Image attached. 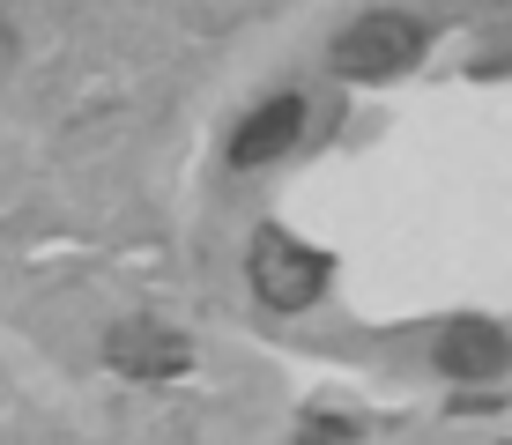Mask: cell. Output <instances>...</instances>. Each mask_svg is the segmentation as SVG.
<instances>
[{"instance_id":"obj_2","label":"cell","mask_w":512,"mask_h":445,"mask_svg":"<svg viewBox=\"0 0 512 445\" xmlns=\"http://www.w3.org/2000/svg\"><path fill=\"white\" fill-rule=\"evenodd\" d=\"M423 60V23L416 15H394V8H372L364 23H349L342 38H334V67L357 82H386L401 75V67Z\"/></svg>"},{"instance_id":"obj_3","label":"cell","mask_w":512,"mask_h":445,"mask_svg":"<svg viewBox=\"0 0 512 445\" xmlns=\"http://www.w3.org/2000/svg\"><path fill=\"white\" fill-rule=\"evenodd\" d=\"M104 364L127 371V379H179L193 364V342L171 327H156V319H127V327L104 334Z\"/></svg>"},{"instance_id":"obj_1","label":"cell","mask_w":512,"mask_h":445,"mask_svg":"<svg viewBox=\"0 0 512 445\" xmlns=\"http://www.w3.org/2000/svg\"><path fill=\"white\" fill-rule=\"evenodd\" d=\"M245 275H253V297L268 312H305V305H320V290H327V260L320 253H305V245L290 238V230H253V260H245Z\"/></svg>"},{"instance_id":"obj_5","label":"cell","mask_w":512,"mask_h":445,"mask_svg":"<svg viewBox=\"0 0 512 445\" xmlns=\"http://www.w3.org/2000/svg\"><path fill=\"white\" fill-rule=\"evenodd\" d=\"M505 364H512V334L490 319H453L438 334V371H453V379H498Z\"/></svg>"},{"instance_id":"obj_6","label":"cell","mask_w":512,"mask_h":445,"mask_svg":"<svg viewBox=\"0 0 512 445\" xmlns=\"http://www.w3.org/2000/svg\"><path fill=\"white\" fill-rule=\"evenodd\" d=\"M334 438H357V423H342V416H320V423H305V431H297V445H334Z\"/></svg>"},{"instance_id":"obj_4","label":"cell","mask_w":512,"mask_h":445,"mask_svg":"<svg viewBox=\"0 0 512 445\" xmlns=\"http://www.w3.org/2000/svg\"><path fill=\"white\" fill-rule=\"evenodd\" d=\"M305 97H268L253 119L231 134V164L238 171H260V164H275V156H290L297 149V134H305Z\"/></svg>"}]
</instances>
